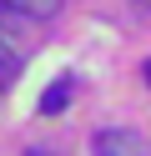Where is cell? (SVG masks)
Wrapping results in <instances>:
<instances>
[{
	"instance_id": "cell-1",
	"label": "cell",
	"mask_w": 151,
	"mask_h": 156,
	"mask_svg": "<svg viewBox=\"0 0 151 156\" xmlns=\"http://www.w3.org/2000/svg\"><path fill=\"white\" fill-rule=\"evenodd\" d=\"M91 151L96 156H151V141L141 131H126V126H106L91 136Z\"/></svg>"
},
{
	"instance_id": "cell-2",
	"label": "cell",
	"mask_w": 151,
	"mask_h": 156,
	"mask_svg": "<svg viewBox=\"0 0 151 156\" xmlns=\"http://www.w3.org/2000/svg\"><path fill=\"white\" fill-rule=\"evenodd\" d=\"M66 106H70V81L60 76V81H50L45 96H40V116H56V111H66Z\"/></svg>"
},
{
	"instance_id": "cell-3",
	"label": "cell",
	"mask_w": 151,
	"mask_h": 156,
	"mask_svg": "<svg viewBox=\"0 0 151 156\" xmlns=\"http://www.w3.org/2000/svg\"><path fill=\"white\" fill-rule=\"evenodd\" d=\"M15 76H20V51L10 45V35L0 30V86H5V81H15Z\"/></svg>"
},
{
	"instance_id": "cell-4",
	"label": "cell",
	"mask_w": 151,
	"mask_h": 156,
	"mask_svg": "<svg viewBox=\"0 0 151 156\" xmlns=\"http://www.w3.org/2000/svg\"><path fill=\"white\" fill-rule=\"evenodd\" d=\"M10 5H15L25 20H50V15L60 10V0H10Z\"/></svg>"
},
{
	"instance_id": "cell-5",
	"label": "cell",
	"mask_w": 151,
	"mask_h": 156,
	"mask_svg": "<svg viewBox=\"0 0 151 156\" xmlns=\"http://www.w3.org/2000/svg\"><path fill=\"white\" fill-rule=\"evenodd\" d=\"M15 20H25V15H20L10 0H0V30H15Z\"/></svg>"
},
{
	"instance_id": "cell-6",
	"label": "cell",
	"mask_w": 151,
	"mask_h": 156,
	"mask_svg": "<svg viewBox=\"0 0 151 156\" xmlns=\"http://www.w3.org/2000/svg\"><path fill=\"white\" fill-rule=\"evenodd\" d=\"M131 5H136V10H151V0H131Z\"/></svg>"
},
{
	"instance_id": "cell-7",
	"label": "cell",
	"mask_w": 151,
	"mask_h": 156,
	"mask_svg": "<svg viewBox=\"0 0 151 156\" xmlns=\"http://www.w3.org/2000/svg\"><path fill=\"white\" fill-rule=\"evenodd\" d=\"M30 156H56V151H30Z\"/></svg>"
},
{
	"instance_id": "cell-8",
	"label": "cell",
	"mask_w": 151,
	"mask_h": 156,
	"mask_svg": "<svg viewBox=\"0 0 151 156\" xmlns=\"http://www.w3.org/2000/svg\"><path fill=\"white\" fill-rule=\"evenodd\" d=\"M146 86H151V61H146Z\"/></svg>"
}]
</instances>
